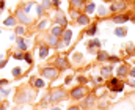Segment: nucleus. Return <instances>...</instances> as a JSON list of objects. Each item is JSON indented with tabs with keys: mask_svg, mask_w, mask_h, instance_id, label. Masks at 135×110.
Wrapping results in <instances>:
<instances>
[{
	"mask_svg": "<svg viewBox=\"0 0 135 110\" xmlns=\"http://www.w3.org/2000/svg\"><path fill=\"white\" fill-rule=\"evenodd\" d=\"M47 55H49V46L44 44V46L39 47V58H46Z\"/></svg>",
	"mask_w": 135,
	"mask_h": 110,
	"instance_id": "nucleus-12",
	"label": "nucleus"
},
{
	"mask_svg": "<svg viewBox=\"0 0 135 110\" xmlns=\"http://www.w3.org/2000/svg\"><path fill=\"white\" fill-rule=\"evenodd\" d=\"M126 74H127V68H126L124 65H121V66H120V69H118V76H120V77H123V76H126Z\"/></svg>",
	"mask_w": 135,
	"mask_h": 110,
	"instance_id": "nucleus-26",
	"label": "nucleus"
},
{
	"mask_svg": "<svg viewBox=\"0 0 135 110\" xmlns=\"http://www.w3.org/2000/svg\"><path fill=\"white\" fill-rule=\"evenodd\" d=\"M49 43H50V46L57 47V44H58V36H53V35H50V36H49Z\"/></svg>",
	"mask_w": 135,
	"mask_h": 110,
	"instance_id": "nucleus-23",
	"label": "nucleus"
},
{
	"mask_svg": "<svg viewBox=\"0 0 135 110\" xmlns=\"http://www.w3.org/2000/svg\"><path fill=\"white\" fill-rule=\"evenodd\" d=\"M63 44L65 46H68L69 44V41H71V36H72V32L71 30H63Z\"/></svg>",
	"mask_w": 135,
	"mask_h": 110,
	"instance_id": "nucleus-10",
	"label": "nucleus"
},
{
	"mask_svg": "<svg viewBox=\"0 0 135 110\" xmlns=\"http://www.w3.org/2000/svg\"><path fill=\"white\" fill-rule=\"evenodd\" d=\"M65 96H66V93H65L63 90L58 88V90H53L50 95H47V101H50V102H58V101H61Z\"/></svg>",
	"mask_w": 135,
	"mask_h": 110,
	"instance_id": "nucleus-1",
	"label": "nucleus"
},
{
	"mask_svg": "<svg viewBox=\"0 0 135 110\" xmlns=\"http://www.w3.org/2000/svg\"><path fill=\"white\" fill-rule=\"evenodd\" d=\"M6 65V60H0V68H3Z\"/></svg>",
	"mask_w": 135,
	"mask_h": 110,
	"instance_id": "nucleus-42",
	"label": "nucleus"
},
{
	"mask_svg": "<svg viewBox=\"0 0 135 110\" xmlns=\"http://www.w3.org/2000/svg\"><path fill=\"white\" fill-rule=\"evenodd\" d=\"M126 6H127L126 2H113L112 6L108 8V11H112V13H118V11H123Z\"/></svg>",
	"mask_w": 135,
	"mask_h": 110,
	"instance_id": "nucleus-4",
	"label": "nucleus"
},
{
	"mask_svg": "<svg viewBox=\"0 0 135 110\" xmlns=\"http://www.w3.org/2000/svg\"><path fill=\"white\" fill-rule=\"evenodd\" d=\"M107 58H108V53L107 52H104V50H99L98 52V60L99 61H105Z\"/></svg>",
	"mask_w": 135,
	"mask_h": 110,
	"instance_id": "nucleus-19",
	"label": "nucleus"
},
{
	"mask_svg": "<svg viewBox=\"0 0 135 110\" xmlns=\"http://www.w3.org/2000/svg\"><path fill=\"white\" fill-rule=\"evenodd\" d=\"M24 60H25L28 65H31V63H33V60H31V55H30V53H25V55H24Z\"/></svg>",
	"mask_w": 135,
	"mask_h": 110,
	"instance_id": "nucleus-31",
	"label": "nucleus"
},
{
	"mask_svg": "<svg viewBox=\"0 0 135 110\" xmlns=\"http://www.w3.org/2000/svg\"><path fill=\"white\" fill-rule=\"evenodd\" d=\"M11 72H13V76H14V77H19V76L22 74V69H21V68H14Z\"/></svg>",
	"mask_w": 135,
	"mask_h": 110,
	"instance_id": "nucleus-29",
	"label": "nucleus"
},
{
	"mask_svg": "<svg viewBox=\"0 0 135 110\" xmlns=\"http://www.w3.org/2000/svg\"><path fill=\"white\" fill-rule=\"evenodd\" d=\"M46 25H47V21H43V22L39 24V28H46Z\"/></svg>",
	"mask_w": 135,
	"mask_h": 110,
	"instance_id": "nucleus-39",
	"label": "nucleus"
},
{
	"mask_svg": "<svg viewBox=\"0 0 135 110\" xmlns=\"http://www.w3.org/2000/svg\"><path fill=\"white\" fill-rule=\"evenodd\" d=\"M94 10H96V5H94V3H88V5L85 6V13H86L88 16H90V14H93V13H94Z\"/></svg>",
	"mask_w": 135,
	"mask_h": 110,
	"instance_id": "nucleus-20",
	"label": "nucleus"
},
{
	"mask_svg": "<svg viewBox=\"0 0 135 110\" xmlns=\"http://www.w3.org/2000/svg\"><path fill=\"white\" fill-rule=\"evenodd\" d=\"M77 22L80 25H88L90 24V16L88 14H79L77 16Z\"/></svg>",
	"mask_w": 135,
	"mask_h": 110,
	"instance_id": "nucleus-9",
	"label": "nucleus"
},
{
	"mask_svg": "<svg viewBox=\"0 0 135 110\" xmlns=\"http://www.w3.org/2000/svg\"><path fill=\"white\" fill-rule=\"evenodd\" d=\"M50 110H60V108H58V107H52Z\"/></svg>",
	"mask_w": 135,
	"mask_h": 110,
	"instance_id": "nucleus-50",
	"label": "nucleus"
},
{
	"mask_svg": "<svg viewBox=\"0 0 135 110\" xmlns=\"http://www.w3.org/2000/svg\"><path fill=\"white\" fill-rule=\"evenodd\" d=\"M31 8H33V5H31V3H28V5H27V6L24 8V11H25V13H28V11H30Z\"/></svg>",
	"mask_w": 135,
	"mask_h": 110,
	"instance_id": "nucleus-38",
	"label": "nucleus"
},
{
	"mask_svg": "<svg viewBox=\"0 0 135 110\" xmlns=\"http://www.w3.org/2000/svg\"><path fill=\"white\" fill-rule=\"evenodd\" d=\"M0 10H5V2L3 0H0Z\"/></svg>",
	"mask_w": 135,
	"mask_h": 110,
	"instance_id": "nucleus-41",
	"label": "nucleus"
},
{
	"mask_svg": "<svg viewBox=\"0 0 135 110\" xmlns=\"http://www.w3.org/2000/svg\"><path fill=\"white\" fill-rule=\"evenodd\" d=\"M14 58H16V60H22V58H24V55H22L21 52H16V53H14Z\"/></svg>",
	"mask_w": 135,
	"mask_h": 110,
	"instance_id": "nucleus-32",
	"label": "nucleus"
},
{
	"mask_svg": "<svg viewBox=\"0 0 135 110\" xmlns=\"http://www.w3.org/2000/svg\"><path fill=\"white\" fill-rule=\"evenodd\" d=\"M107 60H110L112 63H120V57H116V55H108Z\"/></svg>",
	"mask_w": 135,
	"mask_h": 110,
	"instance_id": "nucleus-30",
	"label": "nucleus"
},
{
	"mask_svg": "<svg viewBox=\"0 0 135 110\" xmlns=\"http://www.w3.org/2000/svg\"><path fill=\"white\" fill-rule=\"evenodd\" d=\"M52 3H50V0H43V8H49Z\"/></svg>",
	"mask_w": 135,
	"mask_h": 110,
	"instance_id": "nucleus-33",
	"label": "nucleus"
},
{
	"mask_svg": "<svg viewBox=\"0 0 135 110\" xmlns=\"http://www.w3.org/2000/svg\"><path fill=\"white\" fill-rule=\"evenodd\" d=\"M99 46H101V41H99V40L90 41V43L86 44V47H88V50H90V52H93V49H94V47H99Z\"/></svg>",
	"mask_w": 135,
	"mask_h": 110,
	"instance_id": "nucleus-13",
	"label": "nucleus"
},
{
	"mask_svg": "<svg viewBox=\"0 0 135 110\" xmlns=\"http://www.w3.org/2000/svg\"><path fill=\"white\" fill-rule=\"evenodd\" d=\"M96 33H98V25H94V24H93V25H91V27L88 28L86 35H88V36H94Z\"/></svg>",
	"mask_w": 135,
	"mask_h": 110,
	"instance_id": "nucleus-21",
	"label": "nucleus"
},
{
	"mask_svg": "<svg viewBox=\"0 0 135 110\" xmlns=\"http://www.w3.org/2000/svg\"><path fill=\"white\" fill-rule=\"evenodd\" d=\"M41 74H43V77H46V79H55L57 76H58V71H57L55 68H44L43 71H41Z\"/></svg>",
	"mask_w": 135,
	"mask_h": 110,
	"instance_id": "nucleus-2",
	"label": "nucleus"
},
{
	"mask_svg": "<svg viewBox=\"0 0 135 110\" xmlns=\"http://www.w3.org/2000/svg\"><path fill=\"white\" fill-rule=\"evenodd\" d=\"M130 76H132V77H135V68H133V69H130Z\"/></svg>",
	"mask_w": 135,
	"mask_h": 110,
	"instance_id": "nucleus-48",
	"label": "nucleus"
},
{
	"mask_svg": "<svg viewBox=\"0 0 135 110\" xmlns=\"http://www.w3.org/2000/svg\"><path fill=\"white\" fill-rule=\"evenodd\" d=\"M129 19H130V17H129L127 14H115L112 21H113L115 24H124V22H127Z\"/></svg>",
	"mask_w": 135,
	"mask_h": 110,
	"instance_id": "nucleus-8",
	"label": "nucleus"
},
{
	"mask_svg": "<svg viewBox=\"0 0 135 110\" xmlns=\"http://www.w3.org/2000/svg\"><path fill=\"white\" fill-rule=\"evenodd\" d=\"M69 110H80V108L77 107V105H71V107H69Z\"/></svg>",
	"mask_w": 135,
	"mask_h": 110,
	"instance_id": "nucleus-45",
	"label": "nucleus"
},
{
	"mask_svg": "<svg viewBox=\"0 0 135 110\" xmlns=\"http://www.w3.org/2000/svg\"><path fill=\"white\" fill-rule=\"evenodd\" d=\"M101 74H102V77H108V76L112 74V66H107V68H102V71H101Z\"/></svg>",
	"mask_w": 135,
	"mask_h": 110,
	"instance_id": "nucleus-22",
	"label": "nucleus"
},
{
	"mask_svg": "<svg viewBox=\"0 0 135 110\" xmlns=\"http://www.w3.org/2000/svg\"><path fill=\"white\" fill-rule=\"evenodd\" d=\"M33 87H35V88H44V87H46V83H44V80H43V79L38 77V79H35V80H33Z\"/></svg>",
	"mask_w": 135,
	"mask_h": 110,
	"instance_id": "nucleus-14",
	"label": "nucleus"
},
{
	"mask_svg": "<svg viewBox=\"0 0 135 110\" xmlns=\"http://www.w3.org/2000/svg\"><path fill=\"white\" fill-rule=\"evenodd\" d=\"M52 3H53L55 6H58V5H60V0H52Z\"/></svg>",
	"mask_w": 135,
	"mask_h": 110,
	"instance_id": "nucleus-44",
	"label": "nucleus"
},
{
	"mask_svg": "<svg viewBox=\"0 0 135 110\" xmlns=\"http://www.w3.org/2000/svg\"><path fill=\"white\" fill-rule=\"evenodd\" d=\"M0 93H2V95H8L10 91H8V90H2V88H0Z\"/></svg>",
	"mask_w": 135,
	"mask_h": 110,
	"instance_id": "nucleus-43",
	"label": "nucleus"
},
{
	"mask_svg": "<svg viewBox=\"0 0 135 110\" xmlns=\"http://www.w3.org/2000/svg\"><path fill=\"white\" fill-rule=\"evenodd\" d=\"M107 13H108V10H107L105 6H101V8L98 10V14H99V16H102V17H104V16H107Z\"/></svg>",
	"mask_w": 135,
	"mask_h": 110,
	"instance_id": "nucleus-28",
	"label": "nucleus"
},
{
	"mask_svg": "<svg viewBox=\"0 0 135 110\" xmlns=\"http://www.w3.org/2000/svg\"><path fill=\"white\" fill-rule=\"evenodd\" d=\"M55 66L58 68L60 71H65V69L68 68V60H66L65 57H58V58L55 60Z\"/></svg>",
	"mask_w": 135,
	"mask_h": 110,
	"instance_id": "nucleus-7",
	"label": "nucleus"
},
{
	"mask_svg": "<svg viewBox=\"0 0 135 110\" xmlns=\"http://www.w3.org/2000/svg\"><path fill=\"white\" fill-rule=\"evenodd\" d=\"M115 35L120 36V38H123V36L127 35V30H126V28H116V30H115Z\"/></svg>",
	"mask_w": 135,
	"mask_h": 110,
	"instance_id": "nucleus-24",
	"label": "nucleus"
},
{
	"mask_svg": "<svg viewBox=\"0 0 135 110\" xmlns=\"http://www.w3.org/2000/svg\"><path fill=\"white\" fill-rule=\"evenodd\" d=\"M36 8H38V10H36V11H38V16H41V14L44 13V8H43V6H36Z\"/></svg>",
	"mask_w": 135,
	"mask_h": 110,
	"instance_id": "nucleus-36",
	"label": "nucleus"
},
{
	"mask_svg": "<svg viewBox=\"0 0 135 110\" xmlns=\"http://www.w3.org/2000/svg\"><path fill=\"white\" fill-rule=\"evenodd\" d=\"M72 61H74V63H80V61H82V53L75 52V53L72 55Z\"/></svg>",
	"mask_w": 135,
	"mask_h": 110,
	"instance_id": "nucleus-25",
	"label": "nucleus"
},
{
	"mask_svg": "<svg viewBox=\"0 0 135 110\" xmlns=\"http://www.w3.org/2000/svg\"><path fill=\"white\" fill-rule=\"evenodd\" d=\"M94 101H96V99H94V96H88V98H86V99L83 101V107H85V108L91 107V105L94 104Z\"/></svg>",
	"mask_w": 135,
	"mask_h": 110,
	"instance_id": "nucleus-15",
	"label": "nucleus"
},
{
	"mask_svg": "<svg viewBox=\"0 0 135 110\" xmlns=\"http://www.w3.org/2000/svg\"><path fill=\"white\" fill-rule=\"evenodd\" d=\"M83 96H85V88L83 87H77L71 91V98H74V99H82Z\"/></svg>",
	"mask_w": 135,
	"mask_h": 110,
	"instance_id": "nucleus-3",
	"label": "nucleus"
},
{
	"mask_svg": "<svg viewBox=\"0 0 135 110\" xmlns=\"http://www.w3.org/2000/svg\"><path fill=\"white\" fill-rule=\"evenodd\" d=\"M3 24L6 25V27H13V25H16V19L13 16H10V17H6V19L3 21Z\"/></svg>",
	"mask_w": 135,
	"mask_h": 110,
	"instance_id": "nucleus-17",
	"label": "nucleus"
},
{
	"mask_svg": "<svg viewBox=\"0 0 135 110\" xmlns=\"http://www.w3.org/2000/svg\"><path fill=\"white\" fill-rule=\"evenodd\" d=\"M77 16H79V13H77V11H74V10H72V17H77Z\"/></svg>",
	"mask_w": 135,
	"mask_h": 110,
	"instance_id": "nucleus-49",
	"label": "nucleus"
},
{
	"mask_svg": "<svg viewBox=\"0 0 135 110\" xmlns=\"http://www.w3.org/2000/svg\"><path fill=\"white\" fill-rule=\"evenodd\" d=\"M123 88H124V83H121V82H120V85L116 87V91L120 93V91H123Z\"/></svg>",
	"mask_w": 135,
	"mask_h": 110,
	"instance_id": "nucleus-37",
	"label": "nucleus"
},
{
	"mask_svg": "<svg viewBox=\"0 0 135 110\" xmlns=\"http://www.w3.org/2000/svg\"><path fill=\"white\" fill-rule=\"evenodd\" d=\"M77 80L82 82V83H86V82H88V79H86V77H83V76H79V77H77Z\"/></svg>",
	"mask_w": 135,
	"mask_h": 110,
	"instance_id": "nucleus-34",
	"label": "nucleus"
},
{
	"mask_svg": "<svg viewBox=\"0 0 135 110\" xmlns=\"http://www.w3.org/2000/svg\"><path fill=\"white\" fill-rule=\"evenodd\" d=\"M17 47L21 49V50H27V47H28V46H27V43H25L22 38H17Z\"/></svg>",
	"mask_w": 135,
	"mask_h": 110,
	"instance_id": "nucleus-18",
	"label": "nucleus"
},
{
	"mask_svg": "<svg viewBox=\"0 0 135 110\" xmlns=\"http://www.w3.org/2000/svg\"><path fill=\"white\" fill-rule=\"evenodd\" d=\"M71 80H72V77L69 76V77H66V80H65V85H68V83H71Z\"/></svg>",
	"mask_w": 135,
	"mask_h": 110,
	"instance_id": "nucleus-40",
	"label": "nucleus"
},
{
	"mask_svg": "<svg viewBox=\"0 0 135 110\" xmlns=\"http://www.w3.org/2000/svg\"><path fill=\"white\" fill-rule=\"evenodd\" d=\"M55 21L58 22V25H61V27H66L68 25V21H66V16H65V13L63 11H57V16H55Z\"/></svg>",
	"mask_w": 135,
	"mask_h": 110,
	"instance_id": "nucleus-6",
	"label": "nucleus"
},
{
	"mask_svg": "<svg viewBox=\"0 0 135 110\" xmlns=\"http://www.w3.org/2000/svg\"><path fill=\"white\" fill-rule=\"evenodd\" d=\"M120 85V79L118 77H115V79H110V82H108V88L112 90V91H116V87Z\"/></svg>",
	"mask_w": 135,
	"mask_h": 110,
	"instance_id": "nucleus-11",
	"label": "nucleus"
},
{
	"mask_svg": "<svg viewBox=\"0 0 135 110\" xmlns=\"http://www.w3.org/2000/svg\"><path fill=\"white\" fill-rule=\"evenodd\" d=\"M16 17H17V21H21V24H24V25L30 22V17L25 16V11L24 10H17L16 11Z\"/></svg>",
	"mask_w": 135,
	"mask_h": 110,
	"instance_id": "nucleus-5",
	"label": "nucleus"
},
{
	"mask_svg": "<svg viewBox=\"0 0 135 110\" xmlns=\"http://www.w3.org/2000/svg\"><path fill=\"white\" fill-rule=\"evenodd\" d=\"M83 2H85V0H71V5H72L74 8H75V6H82Z\"/></svg>",
	"mask_w": 135,
	"mask_h": 110,
	"instance_id": "nucleus-27",
	"label": "nucleus"
},
{
	"mask_svg": "<svg viewBox=\"0 0 135 110\" xmlns=\"http://www.w3.org/2000/svg\"><path fill=\"white\" fill-rule=\"evenodd\" d=\"M129 85H130L132 88H135V80H130V82H129Z\"/></svg>",
	"mask_w": 135,
	"mask_h": 110,
	"instance_id": "nucleus-46",
	"label": "nucleus"
},
{
	"mask_svg": "<svg viewBox=\"0 0 135 110\" xmlns=\"http://www.w3.org/2000/svg\"><path fill=\"white\" fill-rule=\"evenodd\" d=\"M61 33H63V27L61 25H57V27L52 28V35L53 36H61Z\"/></svg>",
	"mask_w": 135,
	"mask_h": 110,
	"instance_id": "nucleus-16",
	"label": "nucleus"
},
{
	"mask_svg": "<svg viewBox=\"0 0 135 110\" xmlns=\"http://www.w3.org/2000/svg\"><path fill=\"white\" fill-rule=\"evenodd\" d=\"M96 82H98V83H102V77H96Z\"/></svg>",
	"mask_w": 135,
	"mask_h": 110,
	"instance_id": "nucleus-47",
	"label": "nucleus"
},
{
	"mask_svg": "<svg viewBox=\"0 0 135 110\" xmlns=\"http://www.w3.org/2000/svg\"><path fill=\"white\" fill-rule=\"evenodd\" d=\"M16 32H17L19 35H24V33H25V28H24V27H17V28H16Z\"/></svg>",
	"mask_w": 135,
	"mask_h": 110,
	"instance_id": "nucleus-35",
	"label": "nucleus"
}]
</instances>
